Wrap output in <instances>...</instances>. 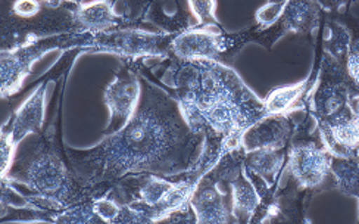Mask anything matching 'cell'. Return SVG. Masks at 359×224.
<instances>
[{"label":"cell","instance_id":"1","mask_svg":"<svg viewBox=\"0 0 359 224\" xmlns=\"http://www.w3.org/2000/svg\"><path fill=\"white\" fill-rule=\"evenodd\" d=\"M203 142V134L187 126L177 99L142 76V96L128 121L93 147H65V155L83 186L114 187L127 174L174 178L189 171Z\"/></svg>","mask_w":359,"mask_h":224},{"label":"cell","instance_id":"2","mask_svg":"<svg viewBox=\"0 0 359 224\" xmlns=\"http://www.w3.org/2000/svg\"><path fill=\"white\" fill-rule=\"evenodd\" d=\"M161 77L180 103L196 108L205 121L224 139V154L242 146L243 133L266 115L264 102L242 79L219 61H183L168 58Z\"/></svg>","mask_w":359,"mask_h":224},{"label":"cell","instance_id":"3","mask_svg":"<svg viewBox=\"0 0 359 224\" xmlns=\"http://www.w3.org/2000/svg\"><path fill=\"white\" fill-rule=\"evenodd\" d=\"M65 147L53 138L34 134L20 154L15 155L12 167L2 178L12 183H21L44 199L67 208L88 198H95L90 187L80 183L71 166L65 164ZM96 199V198H95Z\"/></svg>","mask_w":359,"mask_h":224},{"label":"cell","instance_id":"4","mask_svg":"<svg viewBox=\"0 0 359 224\" xmlns=\"http://www.w3.org/2000/svg\"><path fill=\"white\" fill-rule=\"evenodd\" d=\"M93 36L88 32H74L57 36L43 37L22 44L12 51H4L0 56V92L4 98L13 96L32 72L33 64L46 53L56 49H92Z\"/></svg>","mask_w":359,"mask_h":224},{"label":"cell","instance_id":"5","mask_svg":"<svg viewBox=\"0 0 359 224\" xmlns=\"http://www.w3.org/2000/svg\"><path fill=\"white\" fill-rule=\"evenodd\" d=\"M349 98V76L333 56L325 55L317 87L311 96V114L318 126L332 127L352 118Z\"/></svg>","mask_w":359,"mask_h":224},{"label":"cell","instance_id":"6","mask_svg":"<svg viewBox=\"0 0 359 224\" xmlns=\"http://www.w3.org/2000/svg\"><path fill=\"white\" fill-rule=\"evenodd\" d=\"M83 32L74 9L46 8L33 18H18L11 12L2 20V52L43 37Z\"/></svg>","mask_w":359,"mask_h":224},{"label":"cell","instance_id":"7","mask_svg":"<svg viewBox=\"0 0 359 224\" xmlns=\"http://www.w3.org/2000/svg\"><path fill=\"white\" fill-rule=\"evenodd\" d=\"M177 34L149 33L136 27L112 28L93 36L90 52L112 53L124 59H142L147 56L171 58V44Z\"/></svg>","mask_w":359,"mask_h":224},{"label":"cell","instance_id":"8","mask_svg":"<svg viewBox=\"0 0 359 224\" xmlns=\"http://www.w3.org/2000/svg\"><path fill=\"white\" fill-rule=\"evenodd\" d=\"M142 64L139 59H126L115 80L104 91L103 99L109 110L107 129H121L136 111L142 96Z\"/></svg>","mask_w":359,"mask_h":224},{"label":"cell","instance_id":"9","mask_svg":"<svg viewBox=\"0 0 359 224\" xmlns=\"http://www.w3.org/2000/svg\"><path fill=\"white\" fill-rule=\"evenodd\" d=\"M241 36L215 34L201 28H190L174 37L171 56L183 61H219L242 48Z\"/></svg>","mask_w":359,"mask_h":224},{"label":"cell","instance_id":"10","mask_svg":"<svg viewBox=\"0 0 359 224\" xmlns=\"http://www.w3.org/2000/svg\"><path fill=\"white\" fill-rule=\"evenodd\" d=\"M332 158L325 146L297 138L289 152V169L297 185L304 189L318 187L330 171Z\"/></svg>","mask_w":359,"mask_h":224},{"label":"cell","instance_id":"11","mask_svg":"<svg viewBox=\"0 0 359 224\" xmlns=\"http://www.w3.org/2000/svg\"><path fill=\"white\" fill-rule=\"evenodd\" d=\"M320 5L317 0H287L281 18L264 32H250L249 39L261 41L269 46L284 33L293 32L306 34L320 24Z\"/></svg>","mask_w":359,"mask_h":224},{"label":"cell","instance_id":"12","mask_svg":"<svg viewBox=\"0 0 359 224\" xmlns=\"http://www.w3.org/2000/svg\"><path fill=\"white\" fill-rule=\"evenodd\" d=\"M301 121H294L289 114L265 115L243 133L242 147L248 154L258 149H284Z\"/></svg>","mask_w":359,"mask_h":224},{"label":"cell","instance_id":"13","mask_svg":"<svg viewBox=\"0 0 359 224\" xmlns=\"http://www.w3.org/2000/svg\"><path fill=\"white\" fill-rule=\"evenodd\" d=\"M52 76L53 70L37 84L34 92L21 103V107H18V110L13 112L9 123L2 127L11 133L13 142L17 145L22 142L28 134L41 133L44 108H46L44 102H46V91Z\"/></svg>","mask_w":359,"mask_h":224},{"label":"cell","instance_id":"14","mask_svg":"<svg viewBox=\"0 0 359 224\" xmlns=\"http://www.w3.org/2000/svg\"><path fill=\"white\" fill-rule=\"evenodd\" d=\"M190 204L196 214V221L201 224L230 221V211L224 195L217 189V183L205 174L194 187Z\"/></svg>","mask_w":359,"mask_h":224},{"label":"cell","instance_id":"15","mask_svg":"<svg viewBox=\"0 0 359 224\" xmlns=\"http://www.w3.org/2000/svg\"><path fill=\"white\" fill-rule=\"evenodd\" d=\"M74 13L83 32L92 34L112 28L133 27L130 18L114 11V0H93L90 4H83L74 9Z\"/></svg>","mask_w":359,"mask_h":224},{"label":"cell","instance_id":"16","mask_svg":"<svg viewBox=\"0 0 359 224\" xmlns=\"http://www.w3.org/2000/svg\"><path fill=\"white\" fill-rule=\"evenodd\" d=\"M231 186V213L237 221H249L257 213L261 204V197L243 171L230 183Z\"/></svg>","mask_w":359,"mask_h":224},{"label":"cell","instance_id":"17","mask_svg":"<svg viewBox=\"0 0 359 224\" xmlns=\"http://www.w3.org/2000/svg\"><path fill=\"white\" fill-rule=\"evenodd\" d=\"M286 154L284 149H258L246 155L245 167L259 174L269 186H274L277 176L283 167Z\"/></svg>","mask_w":359,"mask_h":224},{"label":"cell","instance_id":"18","mask_svg":"<svg viewBox=\"0 0 359 224\" xmlns=\"http://www.w3.org/2000/svg\"><path fill=\"white\" fill-rule=\"evenodd\" d=\"M144 21L151 22L156 27H159L162 32L171 33V34H180L183 32H187L193 25L190 24V13L187 12L186 6L182 4V0H177V12L172 17L163 12V9L155 2L149 6V9L144 13Z\"/></svg>","mask_w":359,"mask_h":224},{"label":"cell","instance_id":"19","mask_svg":"<svg viewBox=\"0 0 359 224\" xmlns=\"http://www.w3.org/2000/svg\"><path fill=\"white\" fill-rule=\"evenodd\" d=\"M308 81L297 83L293 86H281L274 88L268 93L264 100L266 115L269 114H286L293 105L294 102L305 93Z\"/></svg>","mask_w":359,"mask_h":224},{"label":"cell","instance_id":"20","mask_svg":"<svg viewBox=\"0 0 359 224\" xmlns=\"http://www.w3.org/2000/svg\"><path fill=\"white\" fill-rule=\"evenodd\" d=\"M332 173L337 186L348 195L359 198V164L351 158L334 157L332 159Z\"/></svg>","mask_w":359,"mask_h":224},{"label":"cell","instance_id":"21","mask_svg":"<svg viewBox=\"0 0 359 224\" xmlns=\"http://www.w3.org/2000/svg\"><path fill=\"white\" fill-rule=\"evenodd\" d=\"M95 198H88L81 202L74 204L71 206L64 208L55 217L53 223L57 224H74V223H103L100 217L95 213Z\"/></svg>","mask_w":359,"mask_h":224},{"label":"cell","instance_id":"22","mask_svg":"<svg viewBox=\"0 0 359 224\" xmlns=\"http://www.w3.org/2000/svg\"><path fill=\"white\" fill-rule=\"evenodd\" d=\"M189 8L193 15H196L198 22L193 25V28H208V27H217L219 28V22L215 17V8L217 0H187Z\"/></svg>","mask_w":359,"mask_h":224},{"label":"cell","instance_id":"23","mask_svg":"<svg viewBox=\"0 0 359 224\" xmlns=\"http://www.w3.org/2000/svg\"><path fill=\"white\" fill-rule=\"evenodd\" d=\"M93 208H95V213L100 217L103 223L112 224L114 220L118 217L119 210H121V204L108 193V195L95 199Z\"/></svg>","mask_w":359,"mask_h":224},{"label":"cell","instance_id":"24","mask_svg":"<svg viewBox=\"0 0 359 224\" xmlns=\"http://www.w3.org/2000/svg\"><path fill=\"white\" fill-rule=\"evenodd\" d=\"M286 5L287 2H268L255 13L257 24L262 28L273 27L281 18Z\"/></svg>","mask_w":359,"mask_h":224},{"label":"cell","instance_id":"25","mask_svg":"<svg viewBox=\"0 0 359 224\" xmlns=\"http://www.w3.org/2000/svg\"><path fill=\"white\" fill-rule=\"evenodd\" d=\"M17 143L13 142L11 133L5 129H2V134H0V158H2V166H0V173L2 177L8 174V171L12 167V162L15 159V149H17Z\"/></svg>","mask_w":359,"mask_h":224},{"label":"cell","instance_id":"26","mask_svg":"<svg viewBox=\"0 0 359 224\" xmlns=\"http://www.w3.org/2000/svg\"><path fill=\"white\" fill-rule=\"evenodd\" d=\"M40 0H15L12 5V13L18 18H33L41 12Z\"/></svg>","mask_w":359,"mask_h":224},{"label":"cell","instance_id":"27","mask_svg":"<svg viewBox=\"0 0 359 224\" xmlns=\"http://www.w3.org/2000/svg\"><path fill=\"white\" fill-rule=\"evenodd\" d=\"M346 41H348V36L345 29H343L340 25H333L332 37L327 43L328 51L333 52L334 55H340L343 51H345Z\"/></svg>","mask_w":359,"mask_h":224},{"label":"cell","instance_id":"28","mask_svg":"<svg viewBox=\"0 0 359 224\" xmlns=\"http://www.w3.org/2000/svg\"><path fill=\"white\" fill-rule=\"evenodd\" d=\"M165 221L171 223H198L196 221V214H194L190 201L186 202L182 208H178L177 211H174L171 216L165 218Z\"/></svg>","mask_w":359,"mask_h":224},{"label":"cell","instance_id":"29","mask_svg":"<svg viewBox=\"0 0 359 224\" xmlns=\"http://www.w3.org/2000/svg\"><path fill=\"white\" fill-rule=\"evenodd\" d=\"M346 68H348L349 80L356 86H359V52H352L348 56Z\"/></svg>","mask_w":359,"mask_h":224},{"label":"cell","instance_id":"30","mask_svg":"<svg viewBox=\"0 0 359 224\" xmlns=\"http://www.w3.org/2000/svg\"><path fill=\"white\" fill-rule=\"evenodd\" d=\"M318 5L325 9H337L340 5H343L346 0H317Z\"/></svg>","mask_w":359,"mask_h":224},{"label":"cell","instance_id":"31","mask_svg":"<svg viewBox=\"0 0 359 224\" xmlns=\"http://www.w3.org/2000/svg\"><path fill=\"white\" fill-rule=\"evenodd\" d=\"M349 108H351L353 118L359 119V93L349 98Z\"/></svg>","mask_w":359,"mask_h":224},{"label":"cell","instance_id":"32","mask_svg":"<svg viewBox=\"0 0 359 224\" xmlns=\"http://www.w3.org/2000/svg\"><path fill=\"white\" fill-rule=\"evenodd\" d=\"M43 5L46 8H52V9H56V8H61V4L62 0H41Z\"/></svg>","mask_w":359,"mask_h":224},{"label":"cell","instance_id":"33","mask_svg":"<svg viewBox=\"0 0 359 224\" xmlns=\"http://www.w3.org/2000/svg\"><path fill=\"white\" fill-rule=\"evenodd\" d=\"M67 2H69V4H74V5H77V6L83 5V0H67Z\"/></svg>","mask_w":359,"mask_h":224},{"label":"cell","instance_id":"34","mask_svg":"<svg viewBox=\"0 0 359 224\" xmlns=\"http://www.w3.org/2000/svg\"><path fill=\"white\" fill-rule=\"evenodd\" d=\"M355 154H356V157H358V158H359V146H358V147H356V149H355Z\"/></svg>","mask_w":359,"mask_h":224},{"label":"cell","instance_id":"35","mask_svg":"<svg viewBox=\"0 0 359 224\" xmlns=\"http://www.w3.org/2000/svg\"><path fill=\"white\" fill-rule=\"evenodd\" d=\"M358 164H359V161H358Z\"/></svg>","mask_w":359,"mask_h":224}]
</instances>
